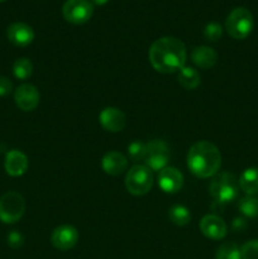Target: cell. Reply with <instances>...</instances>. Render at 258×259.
I'll use <instances>...</instances> for the list:
<instances>
[{
	"label": "cell",
	"instance_id": "1",
	"mask_svg": "<svg viewBox=\"0 0 258 259\" xmlns=\"http://www.w3.org/2000/svg\"><path fill=\"white\" fill-rule=\"evenodd\" d=\"M149 62L161 73H174L185 67L187 51L184 42L175 37H162L149 48Z\"/></svg>",
	"mask_w": 258,
	"mask_h": 259
},
{
	"label": "cell",
	"instance_id": "2",
	"mask_svg": "<svg viewBox=\"0 0 258 259\" xmlns=\"http://www.w3.org/2000/svg\"><path fill=\"white\" fill-rule=\"evenodd\" d=\"M187 167L199 179L215 176L222 166V154L215 144L207 141L195 143L187 153Z\"/></svg>",
	"mask_w": 258,
	"mask_h": 259
},
{
	"label": "cell",
	"instance_id": "3",
	"mask_svg": "<svg viewBox=\"0 0 258 259\" xmlns=\"http://www.w3.org/2000/svg\"><path fill=\"white\" fill-rule=\"evenodd\" d=\"M239 190V181L230 172L217 174L209 186L210 195L219 205H225L234 201L238 197Z\"/></svg>",
	"mask_w": 258,
	"mask_h": 259
},
{
	"label": "cell",
	"instance_id": "4",
	"mask_svg": "<svg viewBox=\"0 0 258 259\" xmlns=\"http://www.w3.org/2000/svg\"><path fill=\"white\" fill-rule=\"evenodd\" d=\"M254 19L252 13L245 8H235L225 20V29L234 39H245L253 30Z\"/></svg>",
	"mask_w": 258,
	"mask_h": 259
},
{
	"label": "cell",
	"instance_id": "5",
	"mask_svg": "<svg viewBox=\"0 0 258 259\" xmlns=\"http://www.w3.org/2000/svg\"><path fill=\"white\" fill-rule=\"evenodd\" d=\"M153 186V174L152 169L143 164H136L125 176V187L129 194L134 196H142L151 191Z\"/></svg>",
	"mask_w": 258,
	"mask_h": 259
},
{
	"label": "cell",
	"instance_id": "6",
	"mask_svg": "<svg viewBox=\"0 0 258 259\" xmlns=\"http://www.w3.org/2000/svg\"><path fill=\"white\" fill-rule=\"evenodd\" d=\"M25 211V201L20 194L9 191L0 197V220L4 224L19 222Z\"/></svg>",
	"mask_w": 258,
	"mask_h": 259
},
{
	"label": "cell",
	"instance_id": "7",
	"mask_svg": "<svg viewBox=\"0 0 258 259\" xmlns=\"http://www.w3.org/2000/svg\"><path fill=\"white\" fill-rule=\"evenodd\" d=\"M169 157H171L169 147L164 141L153 139L149 143H147L144 162H146V166L151 168L152 171L159 172L164 167H167Z\"/></svg>",
	"mask_w": 258,
	"mask_h": 259
},
{
	"label": "cell",
	"instance_id": "8",
	"mask_svg": "<svg viewBox=\"0 0 258 259\" xmlns=\"http://www.w3.org/2000/svg\"><path fill=\"white\" fill-rule=\"evenodd\" d=\"M94 7L89 0H66L62 7L63 18L71 24H85L93 17Z\"/></svg>",
	"mask_w": 258,
	"mask_h": 259
},
{
	"label": "cell",
	"instance_id": "9",
	"mask_svg": "<svg viewBox=\"0 0 258 259\" xmlns=\"http://www.w3.org/2000/svg\"><path fill=\"white\" fill-rule=\"evenodd\" d=\"M51 242L56 249H72L78 242V232L72 225H60L56 228L51 235Z\"/></svg>",
	"mask_w": 258,
	"mask_h": 259
},
{
	"label": "cell",
	"instance_id": "10",
	"mask_svg": "<svg viewBox=\"0 0 258 259\" xmlns=\"http://www.w3.org/2000/svg\"><path fill=\"white\" fill-rule=\"evenodd\" d=\"M14 100L23 111H33L39 104V91L32 83H23L14 91Z\"/></svg>",
	"mask_w": 258,
	"mask_h": 259
},
{
	"label": "cell",
	"instance_id": "11",
	"mask_svg": "<svg viewBox=\"0 0 258 259\" xmlns=\"http://www.w3.org/2000/svg\"><path fill=\"white\" fill-rule=\"evenodd\" d=\"M199 228L205 237L212 240L224 239L228 233L227 224L218 215H205L200 222Z\"/></svg>",
	"mask_w": 258,
	"mask_h": 259
},
{
	"label": "cell",
	"instance_id": "12",
	"mask_svg": "<svg viewBox=\"0 0 258 259\" xmlns=\"http://www.w3.org/2000/svg\"><path fill=\"white\" fill-rule=\"evenodd\" d=\"M99 121L105 131L110 132V133H118V132L123 131L125 126L126 118L125 114L120 109L108 106L101 110L100 115H99Z\"/></svg>",
	"mask_w": 258,
	"mask_h": 259
},
{
	"label": "cell",
	"instance_id": "13",
	"mask_svg": "<svg viewBox=\"0 0 258 259\" xmlns=\"http://www.w3.org/2000/svg\"><path fill=\"white\" fill-rule=\"evenodd\" d=\"M184 176L175 167H164L158 174V186L166 194H176L182 189Z\"/></svg>",
	"mask_w": 258,
	"mask_h": 259
},
{
	"label": "cell",
	"instance_id": "14",
	"mask_svg": "<svg viewBox=\"0 0 258 259\" xmlns=\"http://www.w3.org/2000/svg\"><path fill=\"white\" fill-rule=\"evenodd\" d=\"M8 39L17 47H27L34 39V32L27 23L15 22L8 27Z\"/></svg>",
	"mask_w": 258,
	"mask_h": 259
},
{
	"label": "cell",
	"instance_id": "15",
	"mask_svg": "<svg viewBox=\"0 0 258 259\" xmlns=\"http://www.w3.org/2000/svg\"><path fill=\"white\" fill-rule=\"evenodd\" d=\"M4 168L7 174L12 177H19L28 169V158L23 152L18 149L9 151L5 156Z\"/></svg>",
	"mask_w": 258,
	"mask_h": 259
},
{
	"label": "cell",
	"instance_id": "16",
	"mask_svg": "<svg viewBox=\"0 0 258 259\" xmlns=\"http://www.w3.org/2000/svg\"><path fill=\"white\" fill-rule=\"evenodd\" d=\"M101 167H103L104 172L110 176H119L123 174L128 167V159L124 154L119 153V152L111 151L108 152L105 156L101 159Z\"/></svg>",
	"mask_w": 258,
	"mask_h": 259
},
{
	"label": "cell",
	"instance_id": "17",
	"mask_svg": "<svg viewBox=\"0 0 258 259\" xmlns=\"http://www.w3.org/2000/svg\"><path fill=\"white\" fill-rule=\"evenodd\" d=\"M191 61L200 68L209 70L214 67L218 61V53L209 46L195 47L191 52Z\"/></svg>",
	"mask_w": 258,
	"mask_h": 259
},
{
	"label": "cell",
	"instance_id": "18",
	"mask_svg": "<svg viewBox=\"0 0 258 259\" xmlns=\"http://www.w3.org/2000/svg\"><path fill=\"white\" fill-rule=\"evenodd\" d=\"M239 187L247 196H257L258 195V168L250 167L243 171L239 177Z\"/></svg>",
	"mask_w": 258,
	"mask_h": 259
},
{
	"label": "cell",
	"instance_id": "19",
	"mask_svg": "<svg viewBox=\"0 0 258 259\" xmlns=\"http://www.w3.org/2000/svg\"><path fill=\"white\" fill-rule=\"evenodd\" d=\"M177 80H179L180 85L186 90H195L201 82V76L196 68L185 66L179 71Z\"/></svg>",
	"mask_w": 258,
	"mask_h": 259
},
{
	"label": "cell",
	"instance_id": "20",
	"mask_svg": "<svg viewBox=\"0 0 258 259\" xmlns=\"http://www.w3.org/2000/svg\"><path fill=\"white\" fill-rule=\"evenodd\" d=\"M168 218L177 227H185L191 220V214H190L189 209L185 207L184 205H174V206L169 207Z\"/></svg>",
	"mask_w": 258,
	"mask_h": 259
},
{
	"label": "cell",
	"instance_id": "21",
	"mask_svg": "<svg viewBox=\"0 0 258 259\" xmlns=\"http://www.w3.org/2000/svg\"><path fill=\"white\" fill-rule=\"evenodd\" d=\"M13 73L18 80H27L33 73V63L29 58H18L13 65Z\"/></svg>",
	"mask_w": 258,
	"mask_h": 259
},
{
	"label": "cell",
	"instance_id": "22",
	"mask_svg": "<svg viewBox=\"0 0 258 259\" xmlns=\"http://www.w3.org/2000/svg\"><path fill=\"white\" fill-rule=\"evenodd\" d=\"M215 259H242L240 248L235 243H224L218 248Z\"/></svg>",
	"mask_w": 258,
	"mask_h": 259
},
{
	"label": "cell",
	"instance_id": "23",
	"mask_svg": "<svg viewBox=\"0 0 258 259\" xmlns=\"http://www.w3.org/2000/svg\"><path fill=\"white\" fill-rule=\"evenodd\" d=\"M240 212L247 218L258 217V199L255 196H245L239 201Z\"/></svg>",
	"mask_w": 258,
	"mask_h": 259
},
{
	"label": "cell",
	"instance_id": "24",
	"mask_svg": "<svg viewBox=\"0 0 258 259\" xmlns=\"http://www.w3.org/2000/svg\"><path fill=\"white\" fill-rule=\"evenodd\" d=\"M146 148L147 144H144L141 141H134L132 142L128 146V154L129 158L133 162L138 161H144V157H146Z\"/></svg>",
	"mask_w": 258,
	"mask_h": 259
},
{
	"label": "cell",
	"instance_id": "25",
	"mask_svg": "<svg viewBox=\"0 0 258 259\" xmlns=\"http://www.w3.org/2000/svg\"><path fill=\"white\" fill-rule=\"evenodd\" d=\"M204 35L207 40H210V42H217V40H219L223 35L222 25L217 22L207 23L204 28Z\"/></svg>",
	"mask_w": 258,
	"mask_h": 259
},
{
	"label": "cell",
	"instance_id": "26",
	"mask_svg": "<svg viewBox=\"0 0 258 259\" xmlns=\"http://www.w3.org/2000/svg\"><path fill=\"white\" fill-rule=\"evenodd\" d=\"M242 259H258V239L248 240L240 248Z\"/></svg>",
	"mask_w": 258,
	"mask_h": 259
},
{
	"label": "cell",
	"instance_id": "27",
	"mask_svg": "<svg viewBox=\"0 0 258 259\" xmlns=\"http://www.w3.org/2000/svg\"><path fill=\"white\" fill-rule=\"evenodd\" d=\"M7 242L10 248H13V249H18V248H20L23 244H24V237H23L18 230H12V232L8 234Z\"/></svg>",
	"mask_w": 258,
	"mask_h": 259
},
{
	"label": "cell",
	"instance_id": "28",
	"mask_svg": "<svg viewBox=\"0 0 258 259\" xmlns=\"http://www.w3.org/2000/svg\"><path fill=\"white\" fill-rule=\"evenodd\" d=\"M13 83L8 77H0V96H7L12 93Z\"/></svg>",
	"mask_w": 258,
	"mask_h": 259
},
{
	"label": "cell",
	"instance_id": "29",
	"mask_svg": "<svg viewBox=\"0 0 258 259\" xmlns=\"http://www.w3.org/2000/svg\"><path fill=\"white\" fill-rule=\"evenodd\" d=\"M245 227H247V225H245V222L243 219H235L234 222H233V228H234L235 230H242L244 229Z\"/></svg>",
	"mask_w": 258,
	"mask_h": 259
},
{
	"label": "cell",
	"instance_id": "30",
	"mask_svg": "<svg viewBox=\"0 0 258 259\" xmlns=\"http://www.w3.org/2000/svg\"><path fill=\"white\" fill-rule=\"evenodd\" d=\"M108 2H109V0H90L91 4L99 5V7H101V5H105Z\"/></svg>",
	"mask_w": 258,
	"mask_h": 259
},
{
	"label": "cell",
	"instance_id": "31",
	"mask_svg": "<svg viewBox=\"0 0 258 259\" xmlns=\"http://www.w3.org/2000/svg\"><path fill=\"white\" fill-rule=\"evenodd\" d=\"M2 2H5V0H0V3H2Z\"/></svg>",
	"mask_w": 258,
	"mask_h": 259
}]
</instances>
